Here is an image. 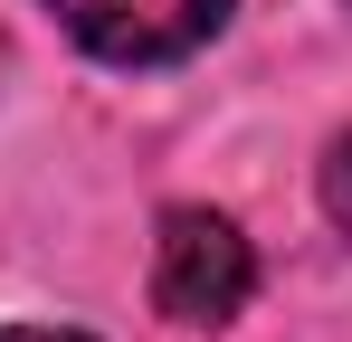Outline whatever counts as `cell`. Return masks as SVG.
I'll return each mask as SVG.
<instances>
[{"instance_id":"6da1fadb","label":"cell","mask_w":352,"mask_h":342,"mask_svg":"<svg viewBox=\"0 0 352 342\" xmlns=\"http://www.w3.org/2000/svg\"><path fill=\"white\" fill-rule=\"evenodd\" d=\"M248 285H257V257H248V238L219 209H172L162 219V238H153V304L172 323H210L219 333L248 304Z\"/></svg>"},{"instance_id":"7a4b0ae2","label":"cell","mask_w":352,"mask_h":342,"mask_svg":"<svg viewBox=\"0 0 352 342\" xmlns=\"http://www.w3.org/2000/svg\"><path fill=\"white\" fill-rule=\"evenodd\" d=\"M67 19V38L105 67H162V57H190L200 38H219L229 0H48Z\"/></svg>"},{"instance_id":"3957f363","label":"cell","mask_w":352,"mask_h":342,"mask_svg":"<svg viewBox=\"0 0 352 342\" xmlns=\"http://www.w3.org/2000/svg\"><path fill=\"white\" fill-rule=\"evenodd\" d=\"M324 209H333V228L352 238V133H333V152H324Z\"/></svg>"},{"instance_id":"277c9868","label":"cell","mask_w":352,"mask_h":342,"mask_svg":"<svg viewBox=\"0 0 352 342\" xmlns=\"http://www.w3.org/2000/svg\"><path fill=\"white\" fill-rule=\"evenodd\" d=\"M0 342H86V333H58V323H10Z\"/></svg>"}]
</instances>
